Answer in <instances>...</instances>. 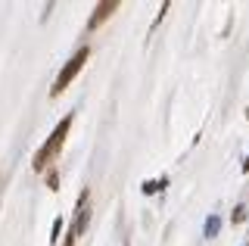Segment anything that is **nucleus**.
Wrapping results in <instances>:
<instances>
[{
	"mask_svg": "<svg viewBox=\"0 0 249 246\" xmlns=\"http://www.w3.org/2000/svg\"><path fill=\"white\" fill-rule=\"evenodd\" d=\"M88 218H90V212H88V190H84V193H81V199H78L75 221H72V228H69V234H66V243H62V246H75V243H78L81 230L88 228Z\"/></svg>",
	"mask_w": 249,
	"mask_h": 246,
	"instance_id": "3",
	"label": "nucleus"
},
{
	"mask_svg": "<svg viewBox=\"0 0 249 246\" xmlns=\"http://www.w3.org/2000/svg\"><path fill=\"white\" fill-rule=\"evenodd\" d=\"M69 131H72V115H66V119L59 122L56 128L50 131V137L41 143V150L35 153V159H31V165H35V172H44L47 165L53 162V159L59 156V150H62V143H66V137H69Z\"/></svg>",
	"mask_w": 249,
	"mask_h": 246,
	"instance_id": "1",
	"label": "nucleus"
},
{
	"mask_svg": "<svg viewBox=\"0 0 249 246\" xmlns=\"http://www.w3.org/2000/svg\"><path fill=\"white\" fill-rule=\"evenodd\" d=\"M47 184H50V190H59V172H56V168L47 172Z\"/></svg>",
	"mask_w": 249,
	"mask_h": 246,
	"instance_id": "5",
	"label": "nucleus"
},
{
	"mask_svg": "<svg viewBox=\"0 0 249 246\" xmlns=\"http://www.w3.org/2000/svg\"><path fill=\"white\" fill-rule=\"evenodd\" d=\"M246 218V209H243V206H237V212H233V221H237V225H240V221H243Z\"/></svg>",
	"mask_w": 249,
	"mask_h": 246,
	"instance_id": "7",
	"label": "nucleus"
},
{
	"mask_svg": "<svg viewBox=\"0 0 249 246\" xmlns=\"http://www.w3.org/2000/svg\"><path fill=\"white\" fill-rule=\"evenodd\" d=\"M119 10V0H103V3H97V10H93V16L88 19V32H97L103 22L112 16V13Z\"/></svg>",
	"mask_w": 249,
	"mask_h": 246,
	"instance_id": "4",
	"label": "nucleus"
},
{
	"mask_svg": "<svg viewBox=\"0 0 249 246\" xmlns=\"http://www.w3.org/2000/svg\"><path fill=\"white\" fill-rule=\"evenodd\" d=\"M243 172H249V159H246V162H243Z\"/></svg>",
	"mask_w": 249,
	"mask_h": 246,
	"instance_id": "8",
	"label": "nucleus"
},
{
	"mask_svg": "<svg viewBox=\"0 0 249 246\" xmlns=\"http://www.w3.org/2000/svg\"><path fill=\"white\" fill-rule=\"evenodd\" d=\"M59 230H62V218L53 221V237H50V243H56V240H59Z\"/></svg>",
	"mask_w": 249,
	"mask_h": 246,
	"instance_id": "6",
	"label": "nucleus"
},
{
	"mask_svg": "<svg viewBox=\"0 0 249 246\" xmlns=\"http://www.w3.org/2000/svg\"><path fill=\"white\" fill-rule=\"evenodd\" d=\"M88 56H90V47H81V50H75V56H72L66 66L59 69L56 81H53V88H50V97H59L62 90H66L69 84H72V81L78 78V72L84 69V63H88Z\"/></svg>",
	"mask_w": 249,
	"mask_h": 246,
	"instance_id": "2",
	"label": "nucleus"
}]
</instances>
